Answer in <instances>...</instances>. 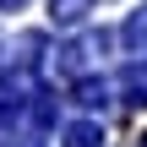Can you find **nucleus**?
Segmentation results:
<instances>
[{
    "mask_svg": "<svg viewBox=\"0 0 147 147\" xmlns=\"http://www.w3.org/2000/svg\"><path fill=\"white\" fill-rule=\"evenodd\" d=\"M120 87H125V98H131V104H147V60H136V65H125V71H120Z\"/></svg>",
    "mask_w": 147,
    "mask_h": 147,
    "instance_id": "1",
    "label": "nucleus"
},
{
    "mask_svg": "<svg viewBox=\"0 0 147 147\" xmlns=\"http://www.w3.org/2000/svg\"><path fill=\"white\" fill-rule=\"evenodd\" d=\"M65 147H104V125L98 120H76L65 131Z\"/></svg>",
    "mask_w": 147,
    "mask_h": 147,
    "instance_id": "2",
    "label": "nucleus"
},
{
    "mask_svg": "<svg viewBox=\"0 0 147 147\" xmlns=\"http://www.w3.org/2000/svg\"><path fill=\"white\" fill-rule=\"evenodd\" d=\"M125 38H131V49L147 60V5H142V11H131V22H125Z\"/></svg>",
    "mask_w": 147,
    "mask_h": 147,
    "instance_id": "3",
    "label": "nucleus"
},
{
    "mask_svg": "<svg viewBox=\"0 0 147 147\" xmlns=\"http://www.w3.org/2000/svg\"><path fill=\"white\" fill-rule=\"evenodd\" d=\"M55 5H60V11H55V16H60V22H76V16H82V11H87V0H55Z\"/></svg>",
    "mask_w": 147,
    "mask_h": 147,
    "instance_id": "4",
    "label": "nucleus"
},
{
    "mask_svg": "<svg viewBox=\"0 0 147 147\" xmlns=\"http://www.w3.org/2000/svg\"><path fill=\"white\" fill-rule=\"evenodd\" d=\"M22 147H33V142H22Z\"/></svg>",
    "mask_w": 147,
    "mask_h": 147,
    "instance_id": "5",
    "label": "nucleus"
}]
</instances>
